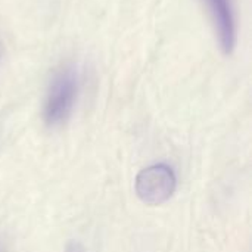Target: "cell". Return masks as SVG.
Returning <instances> with one entry per match:
<instances>
[{"label": "cell", "instance_id": "obj_2", "mask_svg": "<svg viewBox=\"0 0 252 252\" xmlns=\"http://www.w3.org/2000/svg\"><path fill=\"white\" fill-rule=\"evenodd\" d=\"M176 174L165 164H155L142 170L134 182L137 196L148 205H161L168 201L176 190Z\"/></svg>", "mask_w": 252, "mask_h": 252}, {"label": "cell", "instance_id": "obj_3", "mask_svg": "<svg viewBox=\"0 0 252 252\" xmlns=\"http://www.w3.org/2000/svg\"><path fill=\"white\" fill-rule=\"evenodd\" d=\"M211 12L216 31L224 53H230L236 43L235 15L230 0H205Z\"/></svg>", "mask_w": 252, "mask_h": 252}, {"label": "cell", "instance_id": "obj_1", "mask_svg": "<svg viewBox=\"0 0 252 252\" xmlns=\"http://www.w3.org/2000/svg\"><path fill=\"white\" fill-rule=\"evenodd\" d=\"M78 89L80 78L74 68H63L53 77L44 103V120L49 126H61L69 118Z\"/></svg>", "mask_w": 252, "mask_h": 252}]
</instances>
